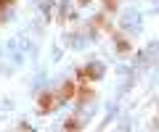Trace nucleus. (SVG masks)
I'll use <instances>...</instances> for the list:
<instances>
[{
	"label": "nucleus",
	"mask_w": 159,
	"mask_h": 132,
	"mask_svg": "<svg viewBox=\"0 0 159 132\" xmlns=\"http://www.w3.org/2000/svg\"><path fill=\"white\" fill-rule=\"evenodd\" d=\"M58 103H61V98L53 95V92H45V95H40V111H53Z\"/></svg>",
	"instance_id": "obj_1"
},
{
	"label": "nucleus",
	"mask_w": 159,
	"mask_h": 132,
	"mask_svg": "<svg viewBox=\"0 0 159 132\" xmlns=\"http://www.w3.org/2000/svg\"><path fill=\"white\" fill-rule=\"evenodd\" d=\"M82 77H90V79L101 77V66H88V69H82Z\"/></svg>",
	"instance_id": "obj_2"
},
{
	"label": "nucleus",
	"mask_w": 159,
	"mask_h": 132,
	"mask_svg": "<svg viewBox=\"0 0 159 132\" xmlns=\"http://www.w3.org/2000/svg\"><path fill=\"white\" fill-rule=\"evenodd\" d=\"M13 0H0V8H6V6H11Z\"/></svg>",
	"instance_id": "obj_3"
},
{
	"label": "nucleus",
	"mask_w": 159,
	"mask_h": 132,
	"mask_svg": "<svg viewBox=\"0 0 159 132\" xmlns=\"http://www.w3.org/2000/svg\"><path fill=\"white\" fill-rule=\"evenodd\" d=\"M82 3H88V0H82Z\"/></svg>",
	"instance_id": "obj_4"
},
{
	"label": "nucleus",
	"mask_w": 159,
	"mask_h": 132,
	"mask_svg": "<svg viewBox=\"0 0 159 132\" xmlns=\"http://www.w3.org/2000/svg\"><path fill=\"white\" fill-rule=\"evenodd\" d=\"M0 13H3V8H0Z\"/></svg>",
	"instance_id": "obj_5"
}]
</instances>
